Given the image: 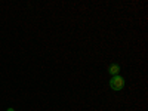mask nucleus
<instances>
[{"label":"nucleus","mask_w":148,"mask_h":111,"mask_svg":"<svg viewBox=\"0 0 148 111\" xmlns=\"http://www.w3.org/2000/svg\"><path fill=\"white\" fill-rule=\"evenodd\" d=\"M123 86H125V79H123L121 76L111 77V80H110V88L113 89V90H120V89H123Z\"/></svg>","instance_id":"nucleus-1"},{"label":"nucleus","mask_w":148,"mask_h":111,"mask_svg":"<svg viewBox=\"0 0 148 111\" xmlns=\"http://www.w3.org/2000/svg\"><path fill=\"white\" fill-rule=\"evenodd\" d=\"M108 71H110V74L111 76H119V73H120V67L117 65V64H111L110 65V68H108Z\"/></svg>","instance_id":"nucleus-2"},{"label":"nucleus","mask_w":148,"mask_h":111,"mask_svg":"<svg viewBox=\"0 0 148 111\" xmlns=\"http://www.w3.org/2000/svg\"><path fill=\"white\" fill-rule=\"evenodd\" d=\"M6 111H14V108H8Z\"/></svg>","instance_id":"nucleus-3"}]
</instances>
